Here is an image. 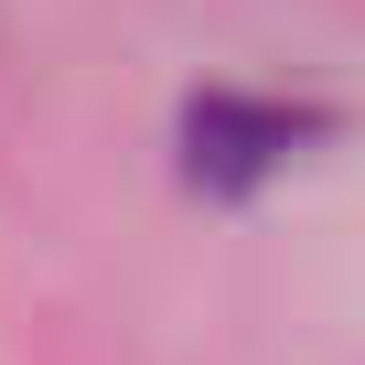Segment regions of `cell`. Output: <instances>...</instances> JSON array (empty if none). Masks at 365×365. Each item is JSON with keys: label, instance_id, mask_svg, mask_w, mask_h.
Here are the masks:
<instances>
[{"label": "cell", "instance_id": "1", "mask_svg": "<svg viewBox=\"0 0 365 365\" xmlns=\"http://www.w3.org/2000/svg\"><path fill=\"white\" fill-rule=\"evenodd\" d=\"M312 129H322L312 108H279V97H237V86H215V97L182 108V172H194L205 194H247V182H269V172L301 161Z\"/></svg>", "mask_w": 365, "mask_h": 365}]
</instances>
